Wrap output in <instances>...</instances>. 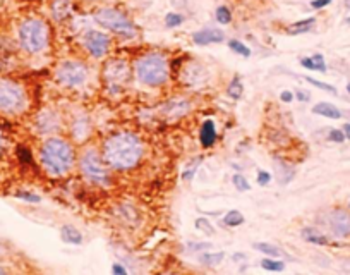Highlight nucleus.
Segmentation results:
<instances>
[{
  "label": "nucleus",
  "instance_id": "f257e3e1",
  "mask_svg": "<svg viewBox=\"0 0 350 275\" xmlns=\"http://www.w3.org/2000/svg\"><path fill=\"white\" fill-rule=\"evenodd\" d=\"M142 141L134 132H117L103 145V160L112 169L129 170L141 162Z\"/></svg>",
  "mask_w": 350,
  "mask_h": 275
},
{
  "label": "nucleus",
  "instance_id": "f03ea898",
  "mask_svg": "<svg viewBox=\"0 0 350 275\" xmlns=\"http://www.w3.org/2000/svg\"><path fill=\"white\" fill-rule=\"evenodd\" d=\"M42 165L50 175H64L74 164V150L62 138H48L40 150Z\"/></svg>",
  "mask_w": 350,
  "mask_h": 275
},
{
  "label": "nucleus",
  "instance_id": "7ed1b4c3",
  "mask_svg": "<svg viewBox=\"0 0 350 275\" xmlns=\"http://www.w3.org/2000/svg\"><path fill=\"white\" fill-rule=\"evenodd\" d=\"M17 36L23 50L34 55V53H40L48 47V43H50V28L40 17H28L19 24Z\"/></svg>",
  "mask_w": 350,
  "mask_h": 275
},
{
  "label": "nucleus",
  "instance_id": "20e7f679",
  "mask_svg": "<svg viewBox=\"0 0 350 275\" xmlns=\"http://www.w3.org/2000/svg\"><path fill=\"white\" fill-rule=\"evenodd\" d=\"M134 72L142 85L161 86L169 80V61L163 53H146L136 61Z\"/></svg>",
  "mask_w": 350,
  "mask_h": 275
},
{
  "label": "nucleus",
  "instance_id": "39448f33",
  "mask_svg": "<svg viewBox=\"0 0 350 275\" xmlns=\"http://www.w3.org/2000/svg\"><path fill=\"white\" fill-rule=\"evenodd\" d=\"M26 91L19 83L0 77V112L2 114H19L26 109Z\"/></svg>",
  "mask_w": 350,
  "mask_h": 275
},
{
  "label": "nucleus",
  "instance_id": "423d86ee",
  "mask_svg": "<svg viewBox=\"0 0 350 275\" xmlns=\"http://www.w3.org/2000/svg\"><path fill=\"white\" fill-rule=\"evenodd\" d=\"M79 165H81V172L85 174V178L88 181H91L93 184H98V186L110 184V175H108L105 162L101 160L100 153H98L95 148L86 150L85 153L81 155Z\"/></svg>",
  "mask_w": 350,
  "mask_h": 275
},
{
  "label": "nucleus",
  "instance_id": "0eeeda50",
  "mask_svg": "<svg viewBox=\"0 0 350 275\" xmlns=\"http://www.w3.org/2000/svg\"><path fill=\"white\" fill-rule=\"evenodd\" d=\"M95 21L98 24H101L103 28L110 29V31L120 34V36H126V38H131L134 36L136 33V28L134 24H132L127 16L119 9H101V11H98L95 14Z\"/></svg>",
  "mask_w": 350,
  "mask_h": 275
},
{
  "label": "nucleus",
  "instance_id": "6e6552de",
  "mask_svg": "<svg viewBox=\"0 0 350 275\" xmlns=\"http://www.w3.org/2000/svg\"><path fill=\"white\" fill-rule=\"evenodd\" d=\"M55 77L64 86H81L88 80V67L79 61H66L57 67Z\"/></svg>",
  "mask_w": 350,
  "mask_h": 275
},
{
  "label": "nucleus",
  "instance_id": "1a4fd4ad",
  "mask_svg": "<svg viewBox=\"0 0 350 275\" xmlns=\"http://www.w3.org/2000/svg\"><path fill=\"white\" fill-rule=\"evenodd\" d=\"M103 77H105V83L110 88V91H119L131 77L129 64L124 58H112L103 67Z\"/></svg>",
  "mask_w": 350,
  "mask_h": 275
},
{
  "label": "nucleus",
  "instance_id": "9d476101",
  "mask_svg": "<svg viewBox=\"0 0 350 275\" xmlns=\"http://www.w3.org/2000/svg\"><path fill=\"white\" fill-rule=\"evenodd\" d=\"M328 227L335 238H350V212L342 208H335L328 213Z\"/></svg>",
  "mask_w": 350,
  "mask_h": 275
},
{
  "label": "nucleus",
  "instance_id": "9b49d317",
  "mask_svg": "<svg viewBox=\"0 0 350 275\" xmlns=\"http://www.w3.org/2000/svg\"><path fill=\"white\" fill-rule=\"evenodd\" d=\"M83 42H85L86 50L95 58H100L105 55L108 47H110V38H108L105 33L95 31V29H90V31L85 34V40Z\"/></svg>",
  "mask_w": 350,
  "mask_h": 275
},
{
  "label": "nucleus",
  "instance_id": "f8f14e48",
  "mask_svg": "<svg viewBox=\"0 0 350 275\" xmlns=\"http://www.w3.org/2000/svg\"><path fill=\"white\" fill-rule=\"evenodd\" d=\"M225 40V33L218 28H206L192 34V42L196 45H210V43H220Z\"/></svg>",
  "mask_w": 350,
  "mask_h": 275
},
{
  "label": "nucleus",
  "instance_id": "ddd939ff",
  "mask_svg": "<svg viewBox=\"0 0 350 275\" xmlns=\"http://www.w3.org/2000/svg\"><path fill=\"white\" fill-rule=\"evenodd\" d=\"M191 109L189 102L184 100V98H174V100L167 102L163 107H161V112L163 115H167L169 119H179L184 114H187Z\"/></svg>",
  "mask_w": 350,
  "mask_h": 275
},
{
  "label": "nucleus",
  "instance_id": "4468645a",
  "mask_svg": "<svg viewBox=\"0 0 350 275\" xmlns=\"http://www.w3.org/2000/svg\"><path fill=\"white\" fill-rule=\"evenodd\" d=\"M182 77L187 86H194V85H203L206 81V71L203 66L199 64H189L187 67H184L182 71Z\"/></svg>",
  "mask_w": 350,
  "mask_h": 275
},
{
  "label": "nucleus",
  "instance_id": "2eb2a0df",
  "mask_svg": "<svg viewBox=\"0 0 350 275\" xmlns=\"http://www.w3.org/2000/svg\"><path fill=\"white\" fill-rule=\"evenodd\" d=\"M313 114L326 117V119H335V121L342 119V117H343V112L340 110L337 105H333V103H330V102L316 103V105L313 107Z\"/></svg>",
  "mask_w": 350,
  "mask_h": 275
},
{
  "label": "nucleus",
  "instance_id": "dca6fc26",
  "mask_svg": "<svg viewBox=\"0 0 350 275\" xmlns=\"http://www.w3.org/2000/svg\"><path fill=\"white\" fill-rule=\"evenodd\" d=\"M52 16L55 21H66L72 11V0H52L50 4Z\"/></svg>",
  "mask_w": 350,
  "mask_h": 275
},
{
  "label": "nucleus",
  "instance_id": "f3484780",
  "mask_svg": "<svg viewBox=\"0 0 350 275\" xmlns=\"http://www.w3.org/2000/svg\"><path fill=\"white\" fill-rule=\"evenodd\" d=\"M199 141L201 145L204 146V148H210V146L215 145L216 141V126L213 121H204L203 126H201V131H199Z\"/></svg>",
  "mask_w": 350,
  "mask_h": 275
},
{
  "label": "nucleus",
  "instance_id": "a211bd4d",
  "mask_svg": "<svg viewBox=\"0 0 350 275\" xmlns=\"http://www.w3.org/2000/svg\"><path fill=\"white\" fill-rule=\"evenodd\" d=\"M300 66L304 69H309V71L326 72V62H324V57L321 53H314V55H311V57L300 58Z\"/></svg>",
  "mask_w": 350,
  "mask_h": 275
},
{
  "label": "nucleus",
  "instance_id": "6ab92c4d",
  "mask_svg": "<svg viewBox=\"0 0 350 275\" xmlns=\"http://www.w3.org/2000/svg\"><path fill=\"white\" fill-rule=\"evenodd\" d=\"M60 238L64 243H67V244H81L83 243L81 232L76 227H72V225H64L60 230Z\"/></svg>",
  "mask_w": 350,
  "mask_h": 275
},
{
  "label": "nucleus",
  "instance_id": "aec40b11",
  "mask_svg": "<svg viewBox=\"0 0 350 275\" xmlns=\"http://www.w3.org/2000/svg\"><path fill=\"white\" fill-rule=\"evenodd\" d=\"M314 23H316V17L302 19V21H299V23L290 24V26L287 28V33L289 34H302V33H307V31H311V28L314 26Z\"/></svg>",
  "mask_w": 350,
  "mask_h": 275
},
{
  "label": "nucleus",
  "instance_id": "412c9836",
  "mask_svg": "<svg viewBox=\"0 0 350 275\" xmlns=\"http://www.w3.org/2000/svg\"><path fill=\"white\" fill-rule=\"evenodd\" d=\"M302 238L307 241V243L319 244V246H324V244H328V238H326V235H323L321 232H318L316 229H311V227L302 229Z\"/></svg>",
  "mask_w": 350,
  "mask_h": 275
},
{
  "label": "nucleus",
  "instance_id": "4be33fe9",
  "mask_svg": "<svg viewBox=\"0 0 350 275\" xmlns=\"http://www.w3.org/2000/svg\"><path fill=\"white\" fill-rule=\"evenodd\" d=\"M227 93H229L230 98H234V100H240L242 98V93H244V85L240 83V77L239 76H234L230 81L229 88H227Z\"/></svg>",
  "mask_w": 350,
  "mask_h": 275
},
{
  "label": "nucleus",
  "instance_id": "5701e85b",
  "mask_svg": "<svg viewBox=\"0 0 350 275\" xmlns=\"http://www.w3.org/2000/svg\"><path fill=\"white\" fill-rule=\"evenodd\" d=\"M244 215L239 212V210H230L229 213L223 217L225 225H230V227H239V225L244 224Z\"/></svg>",
  "mask_w": 350,
  "mask_h": 275
},
{
  "label": "nucleus",
  "instance_id": "b1692460",
  "mask_svg": "<svg viewBox=\"0 0 350 275\" xmlns=\"http://www.w3.org/2000/svg\"><path fill=\"white\" fill-rule=\"evenodd\" d=\"M254 248L258 249V251H261V253L268 254V257H273V258H280V257H282V251H280L277 246L270 244V243H256Z\"/></svg>",
  "mask_w": 350,
  "mask_h": 275
},
{
  "label": "nucleus",
  "instance_id": "393cba45",
  "mask_svg": "<svg viewBox=\"0 0 350 275\" xmlns=\"http://www.w3.org/2000/svg\"><path fill=\"white\" fill-rule=\"evenodd\" d=\"M16 156H17V160L21 165H31L33 164L31 151H29L28 146H24V145H19L16 148Z\"/></svg>",
  "mask_w": 350,
  "mask_h": 275
},
{
  "label": "nucleus",
  "instance_id": "a878e982",
  "mask_svg": "<svg viewBox=\"0 0 350 275\" xmlns=\"http://www.w3.org/2000/svg\"><path fill=\"white\" fill-rule=\"evenodd\" d=\"M225 258V253L223 251H218V253H204L201 254V263L204 265H210V267H215V265H218L223 262Z\"/></svg>",
  "mask_w": 350,
  "mask_h": 275
},
{
  "label": "nucleus",
  "instance_id": "bb28decb",
  "mask_svg": "<svg viewBox=\"0 0 350 275\" xmlns=\"http://www.w3.org/2000/svg\"><path fill=\"white\" fill-rule=\"evenodd\" d=\"M261 267H263L264 270H270V272H283V270H285V263L283 262H278V260H275L273 257H271V258L261 260Z\"/></svg>",
  "mask_w": 350,
  "mask_h": 275
},
{
  "label": "nucleus",
  "instance_id": "cd10ccee",
  "mask_svg": "<svg viewBox=\"0 0 350 275\" xmlns=\"http://www.w3.org/2000/svg\"><path fill=\"white\" fill-rule=\"evenodd\" d=\"M194 225H196V229L201 230V232L206 234V235H213V234H215V227H213V224H211L210 220H208V219H204V217L196 219Z\"/></svg>",
  "mask_w": 350,
  "mask_h": 275
},
{
  "label": "nucleus",
  "instance_id": "c85d7f7f",
  "mask_svg": "<svg viewBox=\"0 0 350 275\" xmlns=\"http://www.w3.org/2000/svg\"><path fill=\"white\" fill-rule=\"evenodd\" d=\"M229 48L232 52H235V53H239V55H242V57H251V48L249 47H245L242 42H239V40H230L229 42Z\"/></svg>",
  "mask_w": 350,
  "mask_h": 275
},
{
  "label": "nucleus",
  "instance_id": "c756f323",
  "mask_svg": "<svg viewBox=\"0 0 350 275\" xmlns=\"http://www.w3.org/2000/svg\"><path fill=\"white\" fill-rule=\"evenodd\" d=\"M304 80L311 83L313 86H316L319 88V90H323V91H328V93H332V95H337V88L332 86V85H328V83H323V81H319V80H314V77H311V76H304Z\"/></svg>",
  "mask_w": 350,
  "mask_h": 275
},
{
  "label": "nucleus",
  "instance_id": "7c9ffc66",
  "mask_svg": "<svg viewBox=\"0 0 350 275\" xmlns=\"http://www.w3.org/2000/svg\"><path fill=\"white\" fill-rule=\"evenodd\" d=\"M201 162H203V159H201V156H198V159L192 160L191 164L187 165V169L184 170V174H182V179H184V181H192V178H194V174H196V170H198V167H199Z\"/></svg>",
  "mask_w": 350,
  "mask_h": 275
},
{
  "label": "nucleus",
  "instance_id": "2f4dec72",
  "mask_svg": "<svg viewBox=\"0 0 350 275\" xmlns=\"http://www.w3.org/2000/svg\"><path fill=\"white\" fill-rule=\"evenodd\" d=\"M215 17H216V21H218L220 24H229L232 21V12H230L229 7L220 6L218 9H216Z\"/></svg>",
  "mask_w": 350,
  "mask_h": 275
},
{
  "label": "nucleus",
  "instance_id": "473e14b6",
  "mask_svg": "<svg viewBox=\"0 0 350 275\" xmlns=\"http://www.w3.org/2000/svg\"><path fill=\"white\" fill-rule=\"evenodd\" d=\"M182 23H184V17H182V14L169 12L165 16V26L167 28H177V26H180Z\"/></svg>",
  "mask_w": 350,
  "mask_h": 275
},
{
  "label": "nucleus",
  "instance_id": "72a5a7b5",
  "mask_svg": "<svg viewBox=\"0 0 350 275\" xmlns=\"http://www.w3.org/2000/svg\"><path fill=\"white\" fill-rule=\"evenodd\" d=\"M14 196H16V198H19V200L28 201V203H40V201H42L40 196L31 193V191H16V193H14Z\"/></svg>",
  "mask_w": 350,
  "mask_h": 275
},
{
  "label": "nucleus",
  "instance_id": "f704fd0d",
  "mask_svg": "<svg viewBox=\"0 0 350 275\" xmlns=\"http://www.w3.org/2000/svg\"><path fill=\"white\" fill-rule=\"evenodd\" d=\"M232 183H234V186L239 191H242V193H244V191H249L251 189V184L248 183V179H245L242 174H235L234 178H232Z\"/></svg>",
  "mask_w": 350,
  "mask_h": 275
},
{
  "label": "nucleus",
  "instance_id": "c9c22d12",
  "mask_svg": "<svg viewBox=\"0 0 350 275\" xmlns=\"http://www.w3.org/2000/svg\"><path fill=\"white\" fill-rule=\"evenodd\" d=\"M328 138H330V141H333V143H343L345 141L343 131H340V129H330Z\"/></svg>",
  "mask_w": 350,
  "mask_h": 275
},
{
  "label": "nucleus",
  "instance_id": "e433bc0d",
  "mask_svg": "<svg viewBox=\"0 0 350 275\" xmlns=\"http://www.w3.org/2000/svg\"><path fill=\"white\" fill-rule=\"evenodd\" d=\"M270 181H271V174H270V172H266V170H259L258 172V184L259 186L270 184Z\"/></svg>",
  "mask_w": 350,
  "mask_h": 275
},
{
  "label": "nucleus",
  "instance_id": "4c0bfd02",
  "mask_svg": "<svg viewBox=\"0 0 350 275\" xmlns=\"http://www.w3.org/2000/svg\"><path fill=\"white\" fill-rule=\"evenodd\" d=\"M333 0H311V7L313 9H324V7H328L330 4H332Z\"/></svg>",
  "mask_w": 350,
  "mask_h": 275
},
{
  "label": "nucleus",
  "instance_id": "58836bf2",
  "mask_svg": "<svg viewBox=\"0 0 350 275\" xmlns=\"http://www.w3.org/2000/svg\"><path fill=\"white\" fill-rule=\"evenodd\" d=\"M187 246H189V249H192V251H203L206 248H211V244L210 243H189Z\"/></svg>",
  "mask_w": 350,
  "mask_h": 275
},
{
  "label": "nucleus",
  "instance_id": "ea45409f",
  "mask_svg": "<svg viewBox=\"0 0 350 275\" xmlns=\"http://www.w3.org/2000/svg\"><path fill=\"white\" fill-rule=\"evenodd\" d=\"M280 98H282V102L290 103V102L294 100V93H292V91H289V90H283L282 93H280Z\"/></svg>",
  "mask_w": 350,
  "mask_h": 275
},
{
  "label": "nucleus",
  "instance_id": "a19ab883",
  "mask_svg": "<svg viewBox=\"0 0 350 275\" xmlns=\"http://www.w3.org/2000/svg\"><path fill=\"white\" fill-rule=\"evenodd\" d=\"M295 98H297L299 102H309V100H311V95H309L307 91L299 90L297 93H295Z\"/></svg>",
  "mask_w": 350,
  "mask_h": 275
},
{
  "label": "nucleus",
  "instance_id": "79ce46f5",
  "mask_svg": "<svg viewBox=\"0 0 350 275\" xmlns=\"http://www.w3.org/2000/svg\"><path fill=\"white\" fill-rule=\"evenodd\" d=\"M112 272H113V275H127V270L122 267L120 263H115L112 267Z\"/></svg>",
  "mask_w": 350,
  "mask_h": 275
},
{
  "label": "nucleus",
  "instance_id": "37998d69",
  "mask_svg": "<svg viewBox=\"0 0 350 275\" xmlns=\"http://www.w3.org/2000/svg\"><path fill=\"white\" fill-rule=\"evenodd\" d=\"M4 151H6V136H4L2 131H0V159H2Z\"/></svg>",
  "mask_w": 350,
  "mask_h": 275
},
{
  "label": "nucleus",
  "instance_id": "c03bdc74",
  "mask_svg": "<svg viewBox=\"0 0 350 275\" xmlns=\"http://www.w3.org/2000/svg\"><path fill=\"white\" fill-rule=\"evenodd\" d=\"M343 134H345V140L350 141V122H347V124H343Z\"/></svg>",
  "mask_w": 350,
  "mask_h": 275
},
{
  "label": "nucleus",
  "instance_id": "a18cd8bd",
  "mask_svg": "<svg viewBox=\"0 0 350 275\" xmlns=\"http://www.w3.org/2000/svg\"><path fill=\"white\" fill-rule=\"evenodd\" d=\"M248 257H245L244 253H235L234 257H232V260H235V262H242V260H245Z\"/></svg>",
  "mask_w": 350,
  "mask_h": 275
},
{
  "label": "nucleus",
  "instance_id": "49530a36",
  "mask_svg": "<svg viewBox=\"0 0 350 275\" xmlns=\"http://www.w3.org/2000/svg\"><path fill=\"white\" fill-rule=\"evenodd\" d=\"M343 7L347 9V11H350V0H343Z\"/></svg>",
  "mask_w": 350,
  "mask_h": 275
},
{
  "label": "nucleus",
  "instance_id": "de8ad7c7",
  "mask_svg": "<svg viewBox=\"0 0 350 275\" xmlns=\"http://www.w3.org/2000/svg\"><path fill=\"white\" fill-rule=\"evenodd\" d=\"M347 93H348V95H350V81L347 83Z\"/></svg>",
  "mask_w": 350,
  "mask_h": 275
},
{
  "label": "nucleus",
  "instance_id": "09e8293b",
  "mask_svg": "<svg viewBox=\"0 0 350 275\" xmlns=\"http://www.w3.org/2000/svg\"><path fill=\"white\" fill-rule=\"evenodd\" d=\"M0 273H6V268H4V267H0Z\"/></svg>",
  "mask_w": 350,
  "mask_h": 275
},
{
  "label": "nucleus",
  "instance_id": "8fccbe9b",
  "mask_svg": "<svg viewBox=\"0 0 350 275\" xmlns=\"http://www.w3.org/2000/svg\"><path fill=\"white\" fill-rule=\"evenodd\" d=\"M345 23H347V24H350V17H347V19H345Z\"/></svg>",
  "mask_w": 350,
  "mask_h": 275
}]
</instances>
